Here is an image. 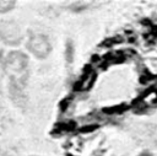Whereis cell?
<instances>
[{"instance_id":"cell-8","label":"cell","mask_w":157,"mask_h":156,"mask_svg":"<svg viewBox=\"0 0 157 156\" xmlns=\"http://www.w3.org/2000/svg\"><path fill=\"white\" fill-rule=\"evenodd\" d=\"M137 156H153V155H152V154H151L148 150H144V151H141V152H140Z\"/></svg>"},{"instance_id":"cell-2","label":"cell","mask_w":157,"mask_h":156,"mask_svg":"<svg viewBox=\"0 0 157 156\" xmlns=\"http://www.w3.org/2000/svg\"><path fill=\"white\" fill-rule=\"evenodd\" d=\"M25 47L31 55L40 60L47 59L53 49L49 37L42 32H34V31H29L27 33Z\"/></svg>"},{"instance_id":"cell-7","label":"cell","mask_w":157,"mask_h":156,"mask_svg":"<svg viewBox=\"0 0 157 156\" xmlns=\"http://www.w3.org/2000/svg\"><path fill=\"white\" fill-rule=\"evenodd\" d=\"M4 58H5V52H4V49L0 47V68H1V65H2Z\"/></svg>"},{"instance_id":"cell-3","label":"cell","mask_w":157,"mask_h":156,"mask_svg":"<svg viewBox=\"0 0 157 156\" xmlns=\"http://www.w3.org/2000/svg\"><path fill=\"white\" fill-rule=\"evenodd\" d=\"M20 23L12 18L0 20V42L6 47H18L25 41Z\"/></svg>"},{"instance_id":"cell-1","label":"cell","mask_w":157,"mask_h":156,"mask_svg":"<svg viewBox=\"0 0 157 156\" xmlns=\"http://www.w3.org/2000/svg\"><path fill=\"white\" fill-rule=\"evenodd\" d=\"M1 69L6 76L9 99L17 108L25 109L28 103L27 85L29 79V57L27 53L13 49L5 54Z\"/></svg>"},{"instance_id":"cell-4","label":"cell","mask_w":157,"mask_h":156,"mask_svg":"<svg viewBox=\"0 0 157 156\" xmlns=\"http://www.w3.org/2000/svg\"><path fill=\"white\" fill-rule=\"evenodd\" d=\"M17 6V1L15 0H0V15H7L13 11Z\"/></svg>"},{"instance_id":"cell-6","label":"cell","mask_w":157,"mask_h":156,"mask_svg":"<svg viewBox=\"0 0 157 156\" xmlns=\"http://www.w3.org/2000/svg\"><path fill=\"white\" fill-rule=\"evenodd\" d=\"M4 108V93H2V90L0 87V112L2 111Z\"/></svg>"},{"instance_id":"cell-9","label":"cell","mask_w":157,"mask_h":156,"mask_svg":"<svg viewBox=\"0 0 157 156\" xmlns=\"http://www.w3.org/2000/svg\"><path fill=\"white\" fill-rule=\"evenodd\" d=\"M29 156H38V155H29Z\"/></svg>"},{"instance_id":"cell-5","label":"cell","mask_w":157,"mask_h":156,"mask_svg":"<svg viewBox=\"0 0 157 156\" xmlns=\"http://www.w3.org/2000/svg\"><path fill=\"white\" fill-rule=\"evenodd\" d=\"M94 4H98V2L97 1H74V2H69L67 9L72 10V11H80V10H85Z\"/></svg>"}]
</instances>
